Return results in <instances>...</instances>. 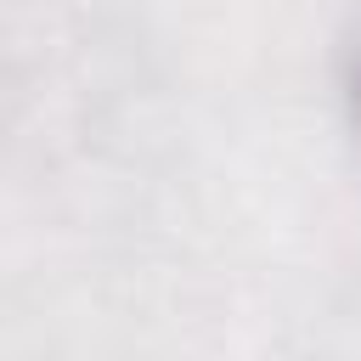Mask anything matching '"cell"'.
<instances>
[{
    "label": "cell",
    "mask_w": 361,
    "mask_h": 361,
    "mask_svg": "<svg viewBox=\"0 0 361 361\" xmlns=\"http://www.w3.org/2000/svg\"><path fill=\"white\" fill-rule=\"evenodd\" d=\"M344 102H350V118H355V130H361V39H355L350 68H344Z\"/></svg>",
    "instance_id": "obj_1"
}]
</instances>
